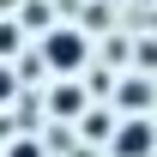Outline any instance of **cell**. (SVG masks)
<instances>
[{
	"label": "cell",
	"instance_id": "cell-1",
	"mask_svg": "<svg viewBox=\"0 0 157 157\" xmlns=\"http://www.w3.org/2000/svg\"><path fill=\"white\" fill-rule=\"evenodd\" d=\"M85 55H91V42H85L78 24H48V36H42V60H48V73L73 78L78 67H85Z\"/></svg>",
	"mask_w": 157,
	"mask_h": 157
},
{
	"label": "cell",
	"instance_id": "cell-4",
	"mask_svg": "<svg viewBox=\"0 0 157 157\" xmlns=\"http://www.w3.org/2000/svg\"><path fill=\"white\" fill-rule=\"evenodd\" d=\"M151 97H157L151 78H127V85H121V109H127V115H145V109H151Z\"/></svg>",
	"mask_w": 157,
	"mask_h": 157
},
{
	"label": "cell",
	"instance_id": "cell-2",
	"mask_svg": "<svg viewBox=\"0 0 157 157\" xmlns=\"http://www.w3.org/2000/svg\"><path fill=\"white\" fill-rule=\"evenodd\" d=\"M109 151H115V157H157V127H151L145 115L121 121V127H115V139H109Z\"/></svg>",
	"mask_w": 157,
	"mask_h": 157
},
{
	"label": "cell",
	"instance_id": "cell-3",
	"mask_svg": "<svg viewBox=\"0 0 157 157\" xmlns=\"http://www.w3.org/2000/svg\"><path fill=\"white\" fill-rule=\"evenodd\" d=\"M48 109H55L60 121H78V115H85V91H78L73 78H67V85H55V97H48Z\"/></svg>",
	"mask_w": 157,
	"mask_h": 157
},
{
	"label": "cell",
	"instance_id": "cell-7",
	"mask_svg": "<svg viewBox=\"0 0 157 157\" xmlns=\"http://www.w3.org/2000/svg\"><path fill=\"white\" fill-rule=\"evenodd\" d=\"M0 157H42V145H36V139H12Z\"/></svg>",
	"mask_w": 157,
	"mask_h": 157
},
{
	"label": "cell",
	"instance_id": "cell-5",
	"mask_svg": "<svg viewBox=\"0 0 157 157\" xmlns=\"http://www.w3.org/2000/svg\"><path fill=\"white\" fill-rule=\"evenodd\" d=\"M18 42H24L18 18H0V60H12V55H18Z\"/></svg>",
	"mask_w": 157,
	"mask_h": 157
},
{
	"label": "cell",
	"instance_id": "cell-8",
	"mask_svg": "<svg viewBox=\"0 0 157 157\" xmlns=\"http://www.w3.org/2000/svg\"><path fill=\"white\" fill-rule=\"evenodd\" d=\"M12 91H18V78H12V67H6V60H0V97H12Z\"/></svg>",
	"mask_w": 157,
	"mask_h": 157
},
{
	"label": "cell",
	"instance_id": "cell-6",
	"mask_svg": "<svg viewBox=\"0 0 157 157\" xmlns=\"http://www.w3.org/2000/svg\"><path fill=\"white\" fill-rule=\"evenodd\" d=\"M78 121H85V133H91V139H103V133H109V127H115V121L103 115V109H85V115H78Z\"/></svg>",
	"mask_w": 157,
	"mask_h": 157
}]
</instances>
